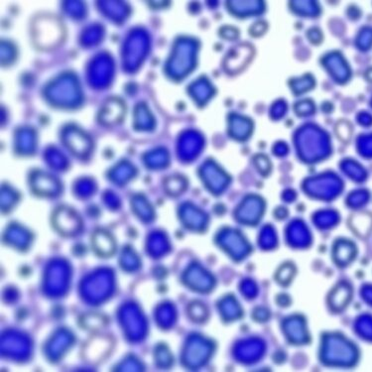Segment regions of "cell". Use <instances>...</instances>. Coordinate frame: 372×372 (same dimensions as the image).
Listing matches in <instances>:
<instances>
[{
  "label": "cell",
  "instance_id": "6da1fadb",
  "mask_svg": "<svg viewBox=\"0 0 372 372\" xmlns=\"http://www.w3.org/2000/svg\"><path fill=\"white\" fill-rule=\"evenodd\" d=\"M31 34L38 49L53 50L60 46L66 38V29L58 17L51 14L38 15L33 20Z\"/></svg>",
  "mask_w": 372,
  "mask_h": 372
},
{
  "label": "cell",
  "instance_id": "7a4b0ae2",
  "mask_svg": "<svg viewBox=\"0 0 372 372\" xmlns=\"http://www.w3.org/2000/svg\"><path fill=\"white\" fill-rule=\"evenodd\" d=\"M52 223L56 231L65 236H74L82 229L81 216L69 207H58L54 211Z\"/></svg>",
  "mask_w": 372,
  "mask_h": 372
},
{
  "label": "cell",
  "instance_id": "3957f363",
  "mask_svg": "<svg viewBox=\"0 0 372 372\" xmlns=\"http://www.w3.org/2000/svg\"><path fill=\"white\" fill-rule=\"evenodd\" d=\"M114 342L107 335H94L87 340L83 349V355L85 360L92 364L101 362L112 353Z\"/></svg>",
  "mask_w": 372,
  "mask_h": 372
},
{
  "label": "cell",
  "instance_id": "277c9868",
  "mask_svg": "<svg viewBox=\"0 0 372 372\" xmlns=\"http://www.w3.org/2000/svg\"><path fill=\"white\" fill-rule=\"evenodd\" d=\"M65 144L67 148L76 156H87L91 152L92 144L91 138L78 128L70 127L64 135Z\"/></svg>",
  "mask_w": 372,
  "mask_h": 372
},
{
  "label": "cell",
  "instance_id": "5b68a950",
  "mask_svg": "<svg viewBox=\"0 0 372 372\" xmlns=\"http://www.w3.org/2000/svg\"><path fill=\"white\" fill-rule=\"evenodd\" d=\"M125 112V105L121 99L110 98L103 103L99 110V121L105 125H114L121 123Z\"/></svg>",
  "mask_w": 372,
  "mask_h": 372
},
{
  "label": "cell",
  "instance_id": "8992f818",
  "mask_svg": "<svg viewBox=\"0 0 372 372\" xmlns=\"http://www.w3.org/2000/svg\"><path fill=\"white\" fill-rule=\"evenodd\" d=\"M92 245L94 251L101 257H110L116 252V240L110 232L103 229L92 234Z\"/></svg>",
  "mask_w": 372,
  "mask_h": 372
},
{
  "label": "cell",
  "instance_id": "52a82bcc",
  "mask_svg": "<svg viewBox=\"0 0 372 372\" xmlns=\"http://www.w3.org/2000/svg\"><path fill=\"white\" fill-rule=\"evenodd\" d=\"M32 187L34 191L41 195H51L56 191V183L54 178L45 174L37 173L32 178Z\"/></svg>",
  "mask_w": 372,
  "mask_h": 372
},
{
  "label": "cell",
  "instance_id": "ba28073f",
  "mask_svg": "<svg viewBox=\"0 0 372 372\" xmlns=\"http://www.w3.org/2000/svg\"><path fill=\"white\" fill-rule=\"evenodd\" d=\"M351 227L358 236H367L372 227V216L369 214H355L351 218Z\"/></svg>",
  "mask_w": 372,
  "mask_h": 372
},
{
  "label": "cell",
  "instance_id": "9c48e42d",
  "mask_svg": "<svg viewBox=\"0 0 372 372\" xmlns=\"http://www.w3.org/2000/svg\"><path fill=\"white\" fill-rule=\"evenodd\" d=\"M349 299V290L347 289L344 286H339L331 292L330 296L331 306L333 309H340L346 305L347 302Z\"/></svg>",
  "mask_w": 372,
  "mask_h": 372
},
{
  "label": "cell",
  "instance_id": "30bf717a",
  "mask_svg": "<svg viewBox=\"0 0 372 372\" xmlns=\"http://www.w3.org/2000/svg\"><path fill=\"white\" fill-rule=\"evenodd\" d=\"M189 316L194 321H204L207 318V308L200 302H194L188 308Z\"/></svg>",
  "mask_w": 372,
  "mask_h": 372
},
{
  "label": "cell",
  "instance_id": "8fae6325",
  "mask_svg": "<svg viewBox=\"0 0 372 372\" xmlns=\"http://www.w3.org/2000/svg\"><path fill=\"white\" fill-rule=\"evenodd\" d=\"M83 326L92 330H98L103 327V318L98 314H87L83 317Z\"/></svg>",
  "mask_w": 372,
  "mask_h": 372
}]
</instances>
